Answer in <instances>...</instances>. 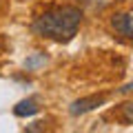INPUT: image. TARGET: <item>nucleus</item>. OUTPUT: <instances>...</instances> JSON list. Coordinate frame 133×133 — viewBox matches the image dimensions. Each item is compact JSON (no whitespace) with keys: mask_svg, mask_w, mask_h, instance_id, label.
<instances>
[{"mask_svg":"<svg viewBox=\"0 0 133 133\" xmlns=\"http://www.w3.org/2000/svg\"><path fill=\"white\" fill-rule=\"evenodd\" d=\"M120 120H122L124 127H129L133 122V102H124L120 107Z\"/></svg>","mask_w":133,"mask_h":133,"instance_id":"423d86ee","label":"nucleus"},{"mask_svg":"<svg viewBox=\"0 0 133 133\" xmlns=\"http://www.w3.org/2000/svg\"><path fill=\"white\" fill-rule=\"evenodd\" d=\"M107 102V95L100 93V95H87V98H78L71 102V107H69V113L73 115V118H78V115H84L89 113V111L98 109V107H102Z\"/></svg>","mask_w":133,"mask_h":133,"instance_id":"f03ea898","label":"nucleus"},{"mask_svg":"<svg viewBox=\"0 0 133 133\" xmlns=\"http://www.w3.org/2000/svg\"><path fill=\"white\" fill-rule=\"evenodd\" d=\"M131 89H133V84H131V82H129V84H124V87H122V89H120V91H122V93H131Z\"/></svg>","mask_w":133,"mask_h":133,"instance_id":"6e6552de","label":"nucleus"},{"mask_svg":"<svg viewBox=\"0 0 133 133\" xmlns=\"http://www.w3.org/2000/svg\"><path fill=\"white\" fill-rule=\"evenodd\" d=\"M82 18H84V14H82L80 7L60 5V7H51L44 14H40L33 20L31 29L40 38H49L53 42L66 44V42H71L73 36L78 33Z\"/></svg>","mask_w":133,"mask_h":133,"instance_id":"f257e3e1","label":"nucleus"},{"mask_svg":"<svg viewBox=\"0 0 133 133\" xmlns=\"http://www.w3.org/2000/svg\"><path fill=\"white\" fill-rule=\"evenodd\" d=\"M38 111H40V107H38V100H36V98L20 100L18 104L14 107V115H16V118H27V115H36Z\"/></svg>","mask_w":133,"mask_h":133,"instance_id":"20e7f679","label":"nucleus"},{"mask_svg":"<svg viewBox=\"0 0 133 133\" xmlns=\"http://www.w3.org/2000/svg\"><path fill=\"white\" fill-rule=\"evenodd\" d=\"M27 133H38V131H44V122H33V124H27L24 127Z\"/></svg>","mask_w":133,"mask_h":133,"instance_id":"0eeeda50","label":"nucleus"},{"mask_svg":"<svg viewBox=\"0 0 133 133\" xmlns=\"http://www.w3.org/2000/svg\"><path fill=\"white\" fill-rule=\"evenodd\" d=\"M111 27H113V31H118L120 36H124L127 40L133 38V16L129 14V11L113 14L111 16Z\"/></svg>","mask_w":133,"mask_h":133,"instance_id":"7ed1b4c3","label":"nucleus"},{"mask_svg":"<svg viewBox=\"0 0 133 133\" xmlns=\"http://www.w3.org/2000/svg\"><path fill=\"white\" fill-rule=\"evenodd\" d=\"M49 62V58H47V53H42V51H36V53H31V56L24 60V69L27 71H36V69H40V66H44Z\"/></svg>","mask_w":133,"mask_h":133,"instance_id":"39448f33","label":"nucleus"}]
</instances>
